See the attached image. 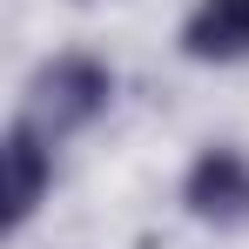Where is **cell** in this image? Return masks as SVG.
Returning <instances> with one entry per match:
<instances>
[{"instance_id": "6da1fadb", "label": "cell", "mask_w": 249, "mask_h": 249, "mask_svg": "<svg viewBox=\"0 0 249 249\" xmlns=\"http://www.w3.org/2000/svg\"><path fill=\"white\" fill-rule=\"evenodd\" d=\"M108 108H115V68L88 47H61V54L34 61V74L20 81V101H14V115L34 135H47L54 148L88 135Z\"/></svg>"}, {"instance_id": "7a4b0ae2", "label": "cell", "mask_w": 249, "mask_h": 249, "mask_svg": "<svg viewBox=\"0 0 249 249\" xmlns=\"http://www.w3.org/2000/svg\"><path fill=\"white\" fill-rule=\"evenodd\" d=\"M175 202L215 236H249V142H202L175 182Z\"/></svg>"}, {"instance_id": "3957f363", "label": "cell", "mask_w": 249, "mask_h": 249, "mask_svg": "<svg viewBox=\"0 0 249 249\" xmlns=\"http://www.w3.org/2000/svg\"><path fill=\"white\" fill-rule=\"evenodd\" d=\"M54 155H61V148H54L47 135H34L20 115L7 122V135H0V182H7V189H0V202H7L0 209V229H7V236H27V222L41 215L47 189H54Z\"/></svg>"}, {"instance_id": "277c9868", "label": "cell", "mask_w": 249, "mask_h": 249, "mask_svg": "<svg viewBox=\"0 0 249 249\" xmlns=\"http://www.w3.org/2000/svg\"><path fill=\"white\" fill-rule=\"evenodd\" d=\"M175 54L189 68H243L249 61V0H196L175 27Z\"/></svg>"}, {"instance_id": "5b68a950", "label": "cell", "mask_w": 249, "mask_h": 249, "mask_svg": "<svg viewBox=\"0 0 249 249\" xmlns=\"http://www.w3.org/2000/svg\"><path fill=\"white\" fill-rule=\"evenodd\" d=\"M68 7H88V0H68Z\"/></svg>"}]
</instances>
